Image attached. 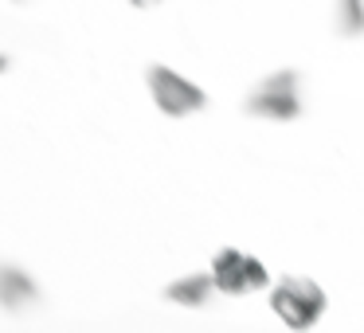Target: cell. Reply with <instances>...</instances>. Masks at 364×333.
<instances>
[{"instance_id": "obj_1", "label": "cell", "mask_w": 364, "mask_h": 333, "mask_svg": "<svg viewBox=\"0 0 364 333\" xmlns=\"http://www.w3.org/2000/svg\"><path fill=\"white\" fill-rule=\"evenodd\" d=\"M270 310L286 329H309L325 314V290L306 275H286L270 290Z\"/></svg>"}, {"instance_id": "obj_2", "label": "cell", "mask_w": 364, "mask_h": 333, "mask_svg": "<svg viewBox=\"0 0 364 333\" xmlns=\"http://www.w3.org/2000/svg\"><path fill=\"white\" fill-rule=\"evenodd\" d=\"M247 114L262 122H294L301 114V79L298 71H274L251 90Z\"/></svg>"}, {"instance_id": "obj_6", "label": "cell", "mask_w": 364, "mask_h": 333, "mask_svg": "<svg viewBox=\"0 0 364 333\" xmlns=\"http://www.w3.org/2000/svg\"><path fill=\"white\" fill-rule=\"evenodd\" d=\"M212 294H220V290H215L212 270H196V275H184V278H176V282L165 286V298L173 302V306H184V310L208 306V302H212Z\"/></svg>"}, {"instance_id": "obj_8", "label": "cell", "mask_w": 364, "mask_h": 333, "mask_svg": "<svg viewBox=\"0 0 364 333\" xmlns=\"http://www.w3.org/2000/svg\"><path fill=\"white\" fill-rule=\"evenodd\" d=\"M129 4H137V9H153V4H161V0H129Z\"/></svg>"}, {"instance_id": "obj_3", "label": "cell", "mask_w": 364, "mask_h": 333, "mask_svg": "<svg viewBox=\"0 0 364 333\" xmlns=\"http://www.w3.org/2000/svg\"><path fill=\"white\" fill-rule=\"evenodd\" d=\"M145 83H149L153 106H157L161 114H168V118H188V114H196L208 106L204 90H200L188 75L173 71V67H165V63H153L149 75H145Z\"/></svg>"}, {"instance_id": "obj_10", "label": "cell", "mask_w": 364, "mask_h": 333, "mask_svg": "<svg viewBox=\"0 0 364 333\" xmlns=\"http://www.w3.org/2000/svg\"><path fill=\"white\" fill-rule=\"evenodd\" d=\"M16 4H20V0H16Z\"/></svg>"}, {"instance_id": "obj_5", "label": "cell", "mask_w": 364, "mask_h": 333, "mask_svg": "<svg viewBox=\"0 0 364 333\" xmlns=\"http://www.w3.org/2000/svg\"><path fill=\"white\" fill-rule=\"evenodd\" d=\"M32 302H40V282L16 263H0V306L24 310Z\"/></svg>"}, {"instance_id": "obj_9", "label": "cell", "mask_w": 364, "mask_h": 333, "mask_svg": "<svg viewBox=\"0 0 364 333\" xmlns=\"http://www.w3.org/2000/svg\"><path fill=\"white\" fill-rule=\"evenodd\" d=\"M9 67H12V59H9V56H0V71H9Z\"/></svg>"}, {"instance_id": "obj_4", "label": "cell", "mask_w": 364, "mask_h": 333, "mask_svg": "<svg viewBox=\"0 0 364 333\" xmlns=\"http://www.w3.org/2000/svg\"><path fill=\"white\" fill-rule=\"evenodd\" d=\"M212 278L215 290L228 294V298H243V294H259L262 286L270 282V270L262 267V259L247 251H235V247H223L212 259Z\"/></svg>"}, {"instance_id": "obj_7", "label": "cell", "mask_w": 364, "mask_h": 333, "mask_svg": "<svg viewBox=\"0 0 364 333\" xmlns=\"http://www.w3.org/2000/svg\"><path fill=\"white\" fill-rule=\"evenodd\" d=\"M333 20H337V32L345 40H360L364 36V0H337Z\"/></svg>"}]
</instances>
